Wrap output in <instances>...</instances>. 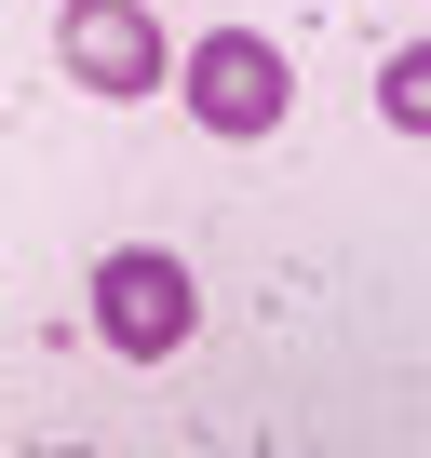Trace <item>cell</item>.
I'll return each instance as SVG.
<instances>
[{"instance_id":"cell-1","label":"cell","mask_w":431,"mask_h":458,"mask_svg":"<svg viewBox=\"0 0 431 458\" xmlns=\"http://www.w3.org/2000/svg\"><path fill=\"white\" fill-rule=\"evenodd\" d=\"M162 95H175L202 135L257 148V135H283V108H297V68H283V41H270V28H202V41H175Z\"/></svg>"},{"instance_id":"cell-2","label":"cell","mask_w":431,"mask_h":458,"mask_svg":"<svg viewBox=\"0 0 431 458\" xmlns=\"http://www.w3.org/2000/svg\"><path fill=\"white\" fill-rule=\"evenodd\" d=\"M81 310H95V337H108L122 364H175L189 324H202V284H189V257H162V243H108L95 284H81Z\"/></svg>"},{"instance_id":"cell-3","label":"cell","mask_w":431,"mask_h":458,"mask_svg":"<svg viewBox=\"0 0 431 458\" xmlns=\"http://www.w3.org/2000/svg\"><path fill=\"white\" fill-rule=\"evenodd\" d=\"M55 68H68L81 95H108V108H135V95H162V68H175V41L148 28V0H68V14H55Z\"/></svg>"},{"instance_id":"cell-4","label":"cell","mask_w":431,"mask_h":458,"mask_svg":"<svg viewBox=\"0 0 431 458\" xmlns=\"http://www.w3.org/2000/svg\"><path fill=\"white\" fill-rule=\"evenodd\" d=\"M377 122L391 135H431V41H391L377 55Z\"/></svg>"}]
</instances>
